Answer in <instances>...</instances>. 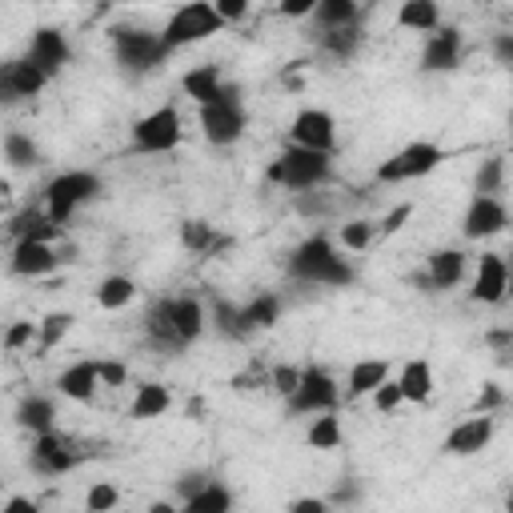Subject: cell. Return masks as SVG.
I'll return each instance as SVG.
<instances>
[{
    "label": "cell",
    "mask_w": 513,
    "mask_h": 513,
    "mask_svg": "<svg viewBox=\"0 0 513 513\" xmlns=\"http://www.w3.org/2000/svg\"><path fill=\"white\" fill-rule=\"evenodd\" d=\"M269 181L281 189L309 192L329 181V152H309V149H285L269 165Z\"/></svg>",
    "instance_id": "obj_1"
},
{
    "label": "cell",
    "mask_w": 513,
    "mask_h": 513,
    "mask_svg": "<svg viewBox=\"0 0 513 513\" xmlns=\"http://www.w3.org/2000/svg\"><path fill=\"white\" fill-rule=\"evenodd\" d=\"M112 53H117V64L125 72H152L157 64H165L168 48L160 40V32L149 28H117L112 32Z\"/></svg>",
    "instance_id": "obj_2"
},
{
    "label": "cell",
    "mask_w": 513,
    "mask_h": 513,
    "mask_svg": "<svg viewBox=\"0 0 513 513\" xmlns=\"http://www.w3.org/2000/svg\"><path fill=\"white\" fill-rule=\"evenodd\" d=\"M213 32H221V20H216L213 4H205V0H192V4L176 8V12L168 16L160 40H165V48L173 53V48H184V45H200V40H208Z\"/></svg>",
    "instance_id": "obj_3"
},
{
    "label": "cell",
    "mask_w": 513,
    "mask_h": 513,
    "mask_svg": "<svg viewBox=\"0 0 513 513\" xmlns=\"http://www.w3.org/2000/svg\"><path fill=\"white\" fill-rule=\"evenodd\" d=\"M96 192H101V181H96L93 173H80L77 168V173L56 176V181L48 184V221H53L56 229H64V221H69L85 200H93Z\"/></svg>",
    "instance_id": "obj_4"
},
{
    "label": "cell",
    "mask_w": 513,
    "mask_h": 513,
    "mask_svg": "<svg viewBox=\"0 0 513 513\" xmlns=\"http://www.w3.org/2000/svg\"><path fill=\"white\" fill-rule=\"evenodd\" d=\"M181 144V112L173 104H160L149 117L133 125V149L136 152H168Z\"/></svg>",
    "instance_id": "obj_5"
},
{
    "label": "cell",
    "mask_w": 513,
    "mask_h": 513,
    "mask_svg": "<svg viewBox=\"0 0 513 513\" xmlns=\"http://www.w3.org/2000/svg\"><path fill=\"white\" fill-rule=\"evenodd\" d=\"M441 160H445V152H441L437 144L417 141V144H409V149H401L397 157L385 160V165L377 168V181H385V184H393V181H413V176L433 173Z\"/></svg>",
    "instance_id": "obj_6"
},
{
    "label": "cell",
    "mask_w": 513,
    "mask_h": 513,
    "mask_svg": "<svg viewBox=\"0 0 513 513\" xmlns=\"http://www.w3.org/2000/svg\"><path fill=\"white\" fill-rule=\"evenodd\" d=\"M337 381L325 373L321 365H309L301 369V381H297V393L289 397V409L293 413H329L337 405Z\"/></svg>",
    "instance_id": "obj_7"
},
{
    "label": "cell",
    "mask_w": 513,
    "mask_h": 513,
    "mask_svg": "<svg viewBox=\"0 0 513 513\" xmlns=\"http://www.w3.org/2000/svg\"><path fill=\"white\" fill-rule=\"evenodd\" d=\"M293 149H309V152H333L337 144V125L325 109H301L293 117Z\"/></svg>",
    "instance_id": "obj_8"
},
{
    "label": "cell",
    "mask_w": 513,
    "mask_h": 513,
    "mask_svg": "<svg viewBox=\"0 0 513 513\" xmlns=\"http://www.w3.org/2000/svg\"><path fill=\"white\" fill-rule=\"evenodd\" d=\"M24 61H28L45 80H53L56 72L69 64V40H64V32L61 28H37Z\"/></svg>",
    "instance_id": "obj_9"
},
{
    "label": "cell",
    "mask_w": 513,
    "mask_h": 513,
    "mask_svg": "<svg viewBox=\"0 0 513 513\" xmlns=\"http://www.w3.org/2000/svg\"><path fill=\"white\" fill-rule=\"evenodd\" d=\"M200 128H205V141L208 144H232L240 141V133H245V112H240V104H205L200 109Z\"/></svg>",
    "instance_id": "obj_10"
},
{
    "label": "cell",
    "mask_w": 513,
    "mask_h": 513,
    "mask_svg": "<svg viewBox=\"0 0 513 513\" xmlns=\"http://www.w3.org/2000/svg\"><path fill=\"white\" fill-rule=\"evenodd\" d=\"M505 224H509V213H505L501 200H497V197H473L469 213H465L461 232L469 240H481V237H497Z\"/></svg>",
    "instance_id": "obj_11"
},
{
    "label": "cell",
    "mask_w": 513,
    "mask_h": 513,
    "mask_svg": "<svg viewBox=\"0 0 513 513\" xmlns=\"http://www.w3.org/2000/svg\"><path fill=\"white\" fill-rule=\"evenodd\" d=\"M505 289H509V269H505V261L497 253H485L481 256V269L477 277H473V301L481 305H501L505 301Z\"/></svg>",
    "instance_id": "obj_12"
},
{
    "label": "cell",
    "mask_w": 513,
    "mask_h": 513,
    "mask_svg": "<svg viewBox=\"0 0 513 513\" xmlns=\"http://www.w3.org/2000/svg\"><path fill=\"white\" fill-rule=\"evenodd\" d=\"M489 437H493V417H469V421H461L453 433H449L441 449L453 457H473L489 445Z\"/></svg>",
    "instance_id": "obj_13"
},
{
    "label": "cell",
    "mask_w": 513,
    "mask_h": 513,
    "mask_svg": "<svg viewBox=\"0 0 513 513\" xmlns=\"http://www.w3.org/2000/svg\"><path fill=\"white\" fill-rule=\"evenodd\" d=\"M56 248L45 240H16L12 248V273L16 277H48L56 269Z\"/></svg>",
    "instance_id": "obj_14"
},
{
    "label": "cell",
    "mask_w": 513,
    "mask_h": 513,
    "mask_svg": "<svg viewBox=\"0 0 513 513\" xmlns=\"http://www.w3.org/2000/svg\"><path fill=\"white\" fill-rule=\"evenodd\" d=\"M457 61H461V32L457 28H441L425 40V53H421L425 72H449L457 69Z\"/></svg>",
    "instance_id": "obj_15"
},
{
    "label": "cell",
    "mask_w": 513,
    "mask_h": 513,
    "mask_svg": "<svg viewBox=\"0 0 513 513\" xmlns=\"http://www.w3.org/2000/svg\"><path fill=\"white\" fill-rule=\"evenodd\" d=\"M72 465H77V457L69 453V441L61 437V433H40L37 441H32V469L40 473H69Z\"/></svg>",
    "instance_id": "obj_16"
},
{
    "label": "cell",
    "mask_w": 513,
    "mask_h": 513,
    "mask_svg": "<svg viewBox=\"0 0 513 513\" xmlns=\"http://www.w3.org/2000/svg\"><path fill=\"white\" fill-rule=\"evenodd\" d=\"M96 361H77L69 365L61 377H56V389L64 393L69 401H93L96 397Z\"/></svg>",
    "instance_id": "obj_17"
},
{
    "label": "cell",
    "mask_w": 513,
    "mask_h": 513,
    "mask_svg": "<svg viewBox=\"0 0 513 513\" xmlns=\"http://www.w3.org/2000/svg\"><path fill=\"white\" fill-rule=\"evenodd\" d=\"M329 256H333V245H329V237H321V232H317V237H309L305 245L293 248V256H289V273L301 277V281H309L313 273L329 261Z\"/></svg>",
    "instance_id": "obj_18"
},
{
    "label": "cell",
    "mask_w": 513,
    "mask_h": 513,
    "mask_svg": "<svg viewBox=\"0 0 513 513\" xmlns=\"http://www.w3.org/2000/svg\"><path fill=\"white\" fill-rule=\"evenodd\" d=\"M221 85L224 80H221V69H216V64H200V69H192L181 77V88L200 104V109H205V104H216Z\"/></svg>",
    "instance_id": "obj_19"
},
{
    "label": "cell",
    "mask_w": 513,
    "mask_h": 513,
    "mask_svg": "<svg viewBox=\"0 0 513 513\" xmlns=\"http://www.w3.org/2000/svg\"><path fill=\"white\" fill-rule=\"evenodd\" d=\"M173 329H176V341L189 345L205 333V309H200L197 297H176L173 301Z\"/></svg>",
    "instance_id": "obj_20"
},
{
    "label": "cell",
    "mask_w": 513,
    "mask_h": 513,
    "mask_svg": "<svg viewBox=\"0 0 513 513\" xmlns=\"http://www.w3.org/2000/svg\"><path fill=\"white\" fill-rule=\"evenodd\" d=\"M465 273V253L461 248H437V253L429 256V285L433 293L437 289H453L457 281H461Z\"/></svg>",
    "instance_id": "obj_21"
},
{
    "label": "cell",
    "mask_w": 513,
    "mask_h": 513,
    "mask_svg": "<svg viewBox=\"0 0 513 513\" xmlns=\"http://www.w3.org/2000/svg\"><path fill=\"white\" fill-rule=\"evenodd\" d=\"M16 425L20 429H32L40 437V433H53L56 429V409L48 397H24L20 409H16Z\"/></svg>",
    "instance_id": "obj_22"
},
{
    "label": "cell",
    "mask_w": 513,
    "mask_h": 513,
    "mask_svg": "<svg viewBox=\"0 0 513 513\" xmlns=\"http://www.w3.org/2000/svg\"><path fill=\"white\" fill-rule=\"evenodd\" d=\"M397 389H401V401H425L433 393V369L429 361H405L397 377Z\"/></svg>",
    "instance_id": "obj_23"
},
{
    "label": "cell",
    "mask_w": 513,
    "mask_h": 513,
    "mask_svg": "<svg viewBox=\"0 0 513 513\" xmlns=\"http://www.w3.org/2000/svg\"><path fill=\"white\" fill-rule=\"evenodd\" d=\"M8 232H12L16 240H45V245H53V237H56L61 229H56V224L48 221V213H37V208H28V213L12 216Z\"/></svg>",
    "instance_id": "obj_24"
},
{
    "label": "cell",
    "mask_w": 513,
    "mask_h": 513,
    "mask_svg": "<svg viewBox=\"0 0 513 513\" xmlns=\"http://www.w3.org/2000/svg\"><path fill=\"white\" fill-rule=\"evenodd\" d=\"M168 405H173V397H168L165 385H141L133 405H128V417H133V421H152V417H160Z\"/></svg>",
    "instance_id": "obj_25"
},
{
    "label": "cell",
    "mask_w": 513,
    "mask_h": 513,
    "mask_svg": "<svg viewBox=\"0 0 513 513\" xmlns=\"http://www.w3.org/2000/svg\"><path fill=\"white\" fill-rule=\"evenodd\" d=\"M313 16H317V24L325 32H333V28H357L361 8L353 4V0H321V4L313 8Z\"/></svg>",
    "instance_id": "obj_26"
},
{
    "label": "cell",
    "mask_w": 513,
    "mask_h": 513,
    "mask_svg": "<svg viewBox=\"0 0 513 513\" xmlns=\"http://www.w3.org/2000/svg\"><path fill=\"white\" fill-rule=\"evenodd\" d=\"M144 329H149V337L157 345H165V349H181V341H176V329H173V301H157L149 313H144Z\"/></svg>",
    "instance_id": "obj_27"
},
{
    "label": "cell",
    "mask_w": 513,
    "mask_h": 513,
    "mask_svg": "<svg viewBox=\"0 0 513 513\" xmlns=\"http://www.w3.org/2000/svg\"><path fill=\"white\" fill-rule=\"evenodd\" d=\"M437 20H441V12L433 0H405V4L397 8V24L409 32H433Z\"/></svg>",
    "instance_id": "obj_28"
},
{
    "label": "cell",
    "mask_w": 513,
    "mask_h": 513,
    "mask_svg": "<svg viewBox=\"0 0 513 513\" xmlns=\"http://www.w3.org/2000/svg\"><path fill=\"white\" fill-rule=\"evenodd\" d=\"M381 381H389V361H357L349 369V397H365Z\"/></svg>",
    "instance_id": "obj_29"
},
{
    "label": "cell",
    "mask_w": 513,
    "mask_h": 513,
    "mask_svg": "<svg viewBox=\"0 0 513 513\" xmlns=\"http://www.w3.org/2000/svg\"><path fill=\"white\" fill-rule=\"evenodd\" d=\"M240 321H245L248 333H256V329H273L281 321V301L273 293H261L248 309H240Z\"/></svg>",
    "instance_id": "obj_30"
},
{
    "label": "cell",
    "mask_w": 513,
    "mask_h": 513,
    "mask_svg": "<svg viewBox=\"0 0 513 513\" xmlns=\"http://www.w3.org/2000/svg\"><path fill=\"white\" fill-rule=\"evenodd\" d=\"M184 513H232V493L224 485L208 481L200 493H192L189 501H184Z\"/></svg>",
    "instance_id": "obj_31"
},
{
    "label": "cell",
    "mask_w": 513,
    "mask_h": 513,
    "mask_svg": "<svg viewBox=\"0 0 513 513\" xmlns=\"http://www.w3.org/2000/svg\"><path fill=\"white\" fill-rule=\"evenodd\" d=\"M136 297V285H133V277H104L101 281V289H96V305L101 309H125L128 301Z\"/></svg>",
    "instance_id": "obj_32"
},
{
    "label": "cell",
    "mask_w": 513,
    "mask_h": 513,
    "mask_svg": "<svg viewBox=\"0 0 513 513\" xmlns=\"http://www.w3.org/2000/svg\"><path fill=\"white\" fill-rule=\"evenodd\" d=\"M4 160L12 168H37L40 165L37 141H32V136H24V133H8L4 136Z\"/></svg>",
    "instance_id": "obj_33"
},
{
    "label": "cell",
    "mask_w": 513,
    "mask_h": 513,
    "mask_svg": "<svg viewBox=\"0 0 513 513\" xmlns=\"http://www.w3.org/2000/svg\"><path fill=\"white\" fill-rule=\"evenodd\" d=\"M305 441H309L313 449H337V445H341V421H337V417H329V413H321L317 421L309 425Z\"/></svg>",
    "instance_id": "obj_34"
},
{
    "label": "cell",
    "mask_w": 513,
    "mask_h": 513,
    "mask_svg": "<svg viewBox=\"0 0 513 513\" xmlns=\"http://www.w3.org/2000/svg\"><path fill=\"white\" fill-rule=\"evenodd\" d=\"M361 45V32L357 28H333V32H321V48L333 53L337 61H349Z\"/></svg>",
    "instance_id": "obj_35"
},
{
    "label": "cell",
    "mask_w": 513,
    "mask_h": 513,
    "mask_svg": "<svg viewBox=\"0 0 513 513\" xmlns=\"http://www.w3.org/2000/svg\"><path fill=\"white\" fill-rule=\"evenodd\" d=\"M69 329H72V313H48V317L37 325L40 349H56V345L64 341V333H69Z\"/></svg>",
    "instance_id": "obj_36"
},
{
    "label": "cell",
    "mask_w": 513,
    "mask_h": 513,
    "mask_svg": "<svg viewBox=\"0 0 513 513\" xmlns=\"http://www.w3.org/2000/svg\"><path fill=\"white\" fill-rule=\"evenodd\" d=\"M213 224L208 221H200V216H192V221H184L181 224V245L189 248V253H208L213 248Z\"/></svg>",
    "instance_id": "obj_37"
},
{
    "label": "cell",
    "mask_w": 513,
    "mask_h": 513,
    "mask_svg": "<svg viewBox=\"0 0 513 513\" xmlns=\"http://www.w3.org/2000/svg\"><path fill=\"white\" fill-rule=\"evenodd\" d=\"M12 85H16V96H20V101H28V96H37L48 80L40 77L28 61H12Z\"/></svg>",
    "instance_id": "obj_38"
},
{
    "label": "cell",
    "mask_w": 513,
    "mask_h": 513,
    "mask_svg": "<svg viewBox=\"0 0 513 513\" xmlns=\"http://www.w3.org/2000/svg\"><path fill=\"white\" fill-rule=\"evenodd\" d=\"M505 181V160L501 157H489L485 165L477 168V197H497Z\"/></svg>",
    "instance_id": "obj_39"
},
{
    "label": "cell",
    "mask_w": 513,
    "mask_h": 513,
    "mask_svg": "<svg viewBox=\"0 0 513 513\" xmlns=\"http://www.w3.org/2000/svg\"><path fill=\"white\" fill-rule=\"evenodd\" d=\"M309 281H313V285H349V281H353V269H349V261H345V256L333 253L317 273H313Z\"/></svg>",
    "instance_id": "obj_40"
},
{
    "label": "cell",
    "mask_w": 513,
    "mask_h": 513,
    "mask_svg": "<svg viewBox=\"0 0 513 513\" xmlns=\"http://www.w3.org/2000/svg\"><path fill=\"white\" fill-rule=\"evenodd\" d=\"M216 329H221L224 337H232V341H240V337H248L245 321H240V309L229 301H216Z\"/></svg>",
    "instance_id": "obj_41"
},
{
    "label": "cell",
    "mask_w": 513,
    "mask_h": 513,
    "mask_svg": "<svg viewBox=\"0 0 513 513\" xmlns=\"http://www.w3.org/2000/svg\"><path fill=\"white\" fill-rule=\"evenodd\" d=\"M37 341V321H12V325L4 329V337H0V345L4 349H24V345H32Z\"/></svg>",
    "instance_id": "obj_42"
},
{
    "label": "cell",
    "mask_w": 513,
    "mask_h": 513,
    "mask_svg": "<svg viewBox=\"0 0 513 513\" xmlns=\"http://www.w3.org/2000/svg\"><path fill=\"white\" fill-rule=\"evenodd\" d=\"M117 501H120V493H117V485H109V481H96V485L88 489V497H85L88 513H109Z\"/></svg>",
    "instance_id": "obj_43"
},
{
    "label": "cell",
    "mask_w": 513,
    "mask_h": 513,
    "mask_svg": "<svg viewBox=\"0 0 513 513\" xmlns=\"http://www.w3.org/2000/svg\"><path fill=\"white\" fill-rule=\"evenodd\" d=\"M297 381H301V369H293V365H277V369L269 373V385H273V389H277L285 401L297 393Z\"/></svg>",
    "instance_id": "obj_44"
},
{
    "label": "cell",
    "mask_w": 513,
    "mask_h": 513,
    "mask_svg": "<svg viewBox=\"0 0 513 513\" xmlns=\"http://www.w3.org/2000/svg\"><path fill=\"white\" fill-rule=\"evenodd\" d=\"M369 240H373V224H369V221H349V224H341V245H345V248H365Z\"/></svg>",
    "instance_id": "obj_45"
},
{
    "label": "cell",
    "mask_w": 513,
    "mask_h": 513,
    "mask_svg": "<svg viewBox=\"0 0 513 513\" xmlns=\"http://www.w3.org/2000/svg\"><path fill=\"white\" fill-rule=\"evenodd\" d=\"M96 381L109 385V389H120L128 381V369L120 361H96Z\"/></svg>",
    "instance_id": "obj_46"
},
{
    "label": "cell",
    "mask_w": 513,
    "mask_h": 513,
    "mask_svg": "<svg viewBox=\"0 0 513 513\" xmlns=\"http://www.w3.org/2000/svg\"><path fill=\"white\" fill-rule=\"evenodd\" d=\"M373 405L381 409V413H393V409L401 405V389H397V381H381L373 389Z\"/></svg>",
    "instance_id": "obj_47"
},
{
    "label": "cell",
    "mask_w": 513,
    "mask_h": 513,
    "mask_svg": "<svg viewBox=\"0 0 513 513\" xmlns=\"http://www.w3.org/2000/svg\"><path fill=\"white\" fill-rule=\"evenodd\" d=\"M20 96H16V85H12V61L0 64V109H8V104H16Z\"/></svg>",
    "instance_id": "obj_48"
},
{
    "label": "cell",
    "mask_w": 513,
    "mask_h": 513,
    "mask_svg": "<svg viewBox=\"0 0 513 513\" xmlns=\"http://www.w3.org/2000/svg\"><path fill=\"white\" fill-rule=\"evenodd\" d=\"M213 12H216V20H221V24H229V20H240V16L248 12V4H245V0H216Z\"/></svg>",
    "instance_id": "obj_49"
},
{
    "label": "cell",
    "mask_w": 513,
    "mask_h": 513,
    "mask_svg": "<svg viewBox=\"0 0 513 513\" xmlns=\"http://www.w3.org/2000/svg\"><path fill=\"white\" fill-rule=\"evenodd\" d=\"M409 213H413V205H397V208H393V213H389V216H385V221H381V224H377V229H381V232H385V237H393V232H397V229H401V224H405V221H409Z\"/></svg>",
    "instance_id": "obj_50"
},
{
    "label": "cell",
    "mask_w": 513,
    "mask_h": 513,
    "mask_svg": "<svg viewBox=\"0 0 513 513\" xmlns=\"http://www.w3.org/2000/svg\"><path fill=\"white\" fill-rule=\"evenodd\" d=\"M497 405H505V393L497 389V385H485V389H481V401H477V413L489 417V409H497Z\"/></svg>",
    "instance_id": "obj_51"
},
{
    "label": "cell",
    "mask_w": 513,
    "mask_h": 513,
    "mask_svg": "<svg viewBox=\"0 0 513 513\" xmlns=\"http://www.w3.org/2000/svg\"><path fill=\"white\" fill-rule=\"evenodd\" d=\"M205 485H208V477H205V473H184V477L176 481V489H181V497H184V501H189L192 493H200V489H205Z\"/></svg>",
    "instance_id": "obj_52"
},
{
    "label": "cell",
    "mask_w": 513,
    "mask_h": 513,
    "mask_svg": "<svg viewBox=\"0 0 513 513\" xmlns=\"http://www.w3.org/2000/svg\"><path fill=\"white\" fill-rule=\"evenodd\" d=\"M289 513H333V509H329V501H321V497H297V501L289 505Z\"/></svg>",
    "instance_id": "obj_53"
},
{
    "label": "cell",
    "mask_w": 513,
    "mask_h": 513,
    "mask_svg": "<svg viewBox=\"0 0 513 513\" xmlns=\"http://www.w3.org/2000/svg\"><path fill=\"white\" fill-rule=\"evenodd\" d=\"M313 8H317L313 0H281L277 12L281 16H313Z\"/></svg>",
    "instance_id": "obj_54"
},
{
    "label": "cell",
    "mask_w": 513,
    "mask_h": 513,
    "mask_svg": "<svg viewBox=\"0 0 513 513\" xmlns=\"http://www.w3.org/2000/svg\"><path fill=\"white\" fill-rule=\"evenodd\" d=\"M493 53H497V61H501V64H513V32H497Z\"/></svg>",
    "instance_id": "obj_55"
},
{
    "label": "cell",
    "mask_w": 513,
    "mask_h": 513,
    "mask_svg": "<svg viewBox=\"0 0 513 513\" xmlns=\"http://www.w3.org/2000/svg\"><path fill=\"white\" fill-rule=\"evenodd\" d=\"M0 513H40V505L28 501V497H8L4 509H0Z\"/></svg>",
    "instance_id": "obj_56"
},
{
    "label": "cell",
    "mask_w": 513,
    "mask_h": 513,
    "mask_svg": "<svg viewBox=\"0 0 513 513\" xmlns=\"http://www.w3.org/2000/svg\"><path fill=\"white\" fill-rule=\"evenodd\" d=\"M297 205H301V213H325L329 200H325V197H301Z\"/></svg>",
    "instance_id": "obj_57"
},
{
    "label": "cell",
    "mask_w": 513,
    "mask_h": 513,
    "mask_svg": "<svg viewBox=\"0 0 513 513\" xmlns=\"http://www.w3.org/2000/svg\"><path fill=\"white\" fill-rule=\"evenodd\" d=\"M353 497H357V485H341V489H337V501H353Z\"/></svg>",
    "instance_id": "obj_58"
},
{
    "label": "cell",
    "mask_w": 513,
    "mask_h": 513,
    "mask_svg": "<svg viewBox=\"0 0 513 513\" xmlns=\"http://www.w3.org/2000/svg\"><path fill=\"white\" fill-rule=\"evenodd\" d=\"M149 513H176V505H168V501H152V505H149Z\"/></svg>",
    "instance_id": "obj_59"
},
{
    "label": "cell",
    "mask_w": 513,
    "mask_h": 513,
    "mask_svg": "<svg viewBox=\"0 0 513 513\" xmlns=\"http://www.w3.org/2000/svg\"><path fill=\"white\" fill-rule=\"evenodd\" d=\"M489 341H493L497 349H505V345H509V333H505V329H501V333H489Z\"/></svg>",
    "instance_id": "obj_60"
}]
</instances>
